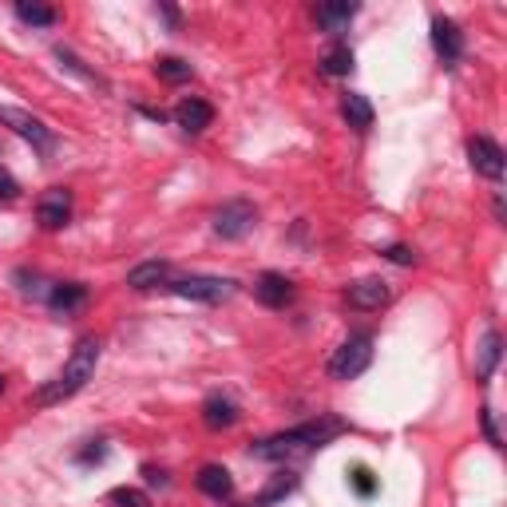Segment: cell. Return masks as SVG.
Masks as SVG:
<instances>
[{
	"label": "cell",
	"mask_w": 507,
	"mask_h": 507,
	"mask_svg": "<svg viewBox=\"0 0 507 507\" xmlns=\"http://www.w3.org/2000/svg\"><path fill=\"white\" fill-rule=\"evenodd\" d=\"M341 433H345V425L337 417H317V420L290 428V433H274L266 441L250 444V456L254 460H269V464H290V460H301V456H314L317 448H325Z\"/></svg>",
	"instance_id": "obj_1"
},
{
	"label": "cell",
	"mask_w": 507,
	"mask_h": 507,
	"mask_svg": "<svg viewBox=\"0 0 507 507\" xmlns=\"http://www.w3.org/2000/svg\"><path fill=\"white\" fill-rule=\"evenodd\" d=\"M96 365H99V341L96 337L75 341V349H72V357H67V365L60 369V377L48 380L44 388H36V393H32V404H36V409H52V404L72 401V396L96 377Z\"/></svg>",
	"instance_id": "obj_2"
},
{
	"label": "cell",
	"mask_w": 507,
	"mask_h": 507,
	"mask_svg": "<svg viewBox=\"0 0 507 507\" xmlns=\"http://www.w3.org/2000/svg\"><path fill=\"white\" fill-rule=\"evenodd\" d=\"M167 290L179 293V298L191 301H207V306H218V301H230L238 282L234 277H214V274H187V277H171Z\"/></svg>",
	"instance_id": "obj_3"
},
{
	"label": "cell",
	"mask_w": 507,
	"mask_h": 507,
	"mask_svg": "<svg viewBox=\"0 0 507 507\" xmlns=\"http://www.w3.org/2000/svg\"><path fill=\"white\" fill-rule=\"evenodd\" d=\"M373 365V333H353L341 349L329 357V377L333 380H353Z\"/></svg>",
	"instance_id": "obj_4"
},
{
	"label": "cell",
	"mask_w": 507,
	"mask_h": 507,
	"mask_svg": "<svg viewBox=\"0 0 507 507\" xmlns=\"http://www.w3.org/2000/svg\"><path fill=\"white\" fill-rule=\"evenodd\" d=\"M0 127L16 131L20 139H28L32 147H36L44 159L56 151V135H52V127H48L44 120H36L32 112H24V107H8V104H0Z\"/></svg>",
	"instance_id": "obj_5"
},
{
	"label": "cell",
	"mask_w": 507,
	"mask_h": 507,
	"mask_svg": "<svg viewBox=\"0 0 507 507\" xmlns=\"http://www.w3.org/2000/svg\"><path fill=\"white\" fill-rule=\"evenodd\" d=\"M254 222H258V210H254V202H246V199H234L214 210V234L226 242L246 238L254 230Z\"/></svg>",
	"instance_id": "obj_6"
},
{
	"label": "cell",
	"mask_w": 507,
	"mask_h": 507,
	"mask_svg": "<svg viewBox=\"0 0 507 507\" xmlns=\"http://www.w3.org/2000/svg\"><path fill=\"white\" fill-rule=\"evenodd\" d=\"M468 159H472V171L484 175V179L500 183L503 179V147L488 135H472L468 139Z\"/></svg>",
	"instance_id": "obj_7"
},
{
	"label": "cell",
	"mask_w": 507,
	"mask_h": 507,
	"mask_svg": "<svg viewBox=\"0 0 507 507\" xmlns=\"http://www.w3.org/2000/svg\"><path fill=\"white\" fill-rule=\"evenodd\" d=\"M67 218H72V191L52 187V191L40 194V202H36L40 230H60V226H67Z\"/></svg>",
	"instance_id": "obj_8"
},
{
	"label": "cell",
	"mask_w": 507,
	"mask_h": 507,
	"mask_svg": "<svg viewBox=\"0 0 507 507\" xmlns=\"http://www.w3.org/2000/svg\"><path fill=\"white\" fill-rule=\"evenodd\" d=\"M433 48H436V56H441L448 67L460 64L464 60V32H460V24L448 20V16H433Z\"/></svg>",
	"instance_id": "obj_9"
},
{
	"label": "cell",
	"mask_w": 507,
	"mask_h": 507,
	"mask_svg": "<svg viewBox=\"0 0 507 507\" xmlns=\"http://www.w3.org/2000/svg\"><path fill=\"white\" fill-rule=\"evenodd\" d=\"M388 298H393V290H388L385 277H361V282H353L345 290V301L353 309H361V314H373V309L388 306Z\"/></svg>",
	"instance_id": "obj_10"
},
{
	"label": "cell",
	"mask_w": 507,
	"mask_h": 507,
	"mask_svg": "<svg viewBox=\"0 0 507 507\" xmlns=\"http://www.w3.org/2000/svg\"><path fill=\"white\" fill-rule=\"evenodd\" d=\"M254 298L261 301L266 309H285L293 301V282L285 274H274V269H266V274L254 282Z\"/></svg>",
	"instance_id": "obj_11"
},
{
	"label": "cell",
	"mask_w": 507,
	"mask_h": 507,
	"mask_svg": "<svg viewBox=\"0 0 507 507\" xmlns=\"http://www.w3.org/2000/svg\"><path fill=\"white\" fill-rule=\"evenodd\" d=\"M238 417H242V409L230 401V396H222V393H214V396H207V401H202V425H207L210 433L234 428V425H238Z\"/></svg>",
	"instance_id": "obj_12"
},
{
	"label": "cell",
	"mask_w": 507,
	"mask_h": 507,
	"mask_svg": "<svg viewBox=\"0 0 507 507\" xmlns=\"http://www.w3.org/2000/svg\"><path fill=\"white\" fill-rule=\"evenodd\" d=\"M171 120L183 127V131H191V135H199V131H207L210 123H214V107L207 104V99H183L179 107L171 112Z\"/></svg>",
	"instance_id": "obj_13"
},
{
	"label": "cell",
	"mask_w": 507,
	"mask_h": 507,
	"mask_svg": "<svg viewBox=\"0 0 507 507\" xmlns=\"http://www.w3.org/2000/svg\"><path fill=\"white\" fill-rule=\"evenodd\" d=\"M167 282H171V261H139V266L127 274V285L131 290H159L163 285L167 290Z\"/></svg>",
	"instance_id": "obj_14"
},
{
	"label": "cell",
	"mask_w": 507,
	"mask_h": 507,
	"mask_svg": "<svg viewBox=\"0 0 507 507\" xmlns=\"http://www.w3.org/2000/svg\"><path fill=\"white\" fill-rule=\"evenodd\" d=\"M48 306H52V314H80L83 306H88V285L80 282H60L52 285V293H48Z\"/></svg>",
	"instance_id": "obj_15"
},
{
	"label": "cell",
	"mask_w": 507,
	"mask_h": 507,
	"mask_svg": "<svg viewBox=\"0 0 507 507\" xmlns=\"http://www.w3.org/2000/svg\"><path fill=\"white\" fill-rule=\"evenodd\" d=\"M194 484H199V492L210 495V500H230L234 495V480L222 464H207V468L194 476Z\"/></svg>",
	"instance_id": "obj_16"
},
{
	"label": "cell",
	"mask_w": 507,
	"mask_h": 507,
	"mask_svg": "<svg viewBox=\"0 0 507 507\" xmlns=\"http://www.w3.org/2000/svg\"><path fill=\"white\" fill-rule=\"evenodd\" d=\"M357 12H361L357 4H345V0H341V4H317L314 16H317V24L329 32V36H341V32L353 24V16H357Z\"/></svg>",
	"instance_id": "obj_17"
},
{
	"label": "cell",
	"mask_w": 507,
	"mask_h": 507,
	"mask_svg": "<svg viewBox=\"0 0 507 507\" xmlns=\"http://www.w3.org/2000/svg\"><path fill=\"white\" fill-rule=\"evenodd\" d=\"M500 353H503L500 333H495V329H488L484 341H480V349H476V377L480 380H492L495 365H500Z\"/></svg>",
	"instance_id": "obj_18"
},
{
	"label": "cell",
	"mask_w": 507,
	"mask_h": 507,
	"mask_svg": "<svg viewBox=\"0 0 507 507\" xmlns=\"http://www.w3.org/2000/svg\"><path fill=\"white\" fill-rule=\"evenodd\" d=\"M341 115L349 120V127H357V131H365V127H373V104H369L361 91H345L341 96Z\"/></svg>",
	"instance_id": "obj_19"
},
{
	"label": "cell",
	"mask_w": 507,
	"mask_h": 507,
	"mask_svg": "<svg viewBox=\"0 0 507 507\" xmlns=\"http://www.w3.org/2000/svg\"><path fill=\"white\" fill-rule=\"evenodd\" d=\"M16 16H20L24 24H32V28H52L60 16H56V8L48 4H28V0H16Z\"/></svg>",
	"instance_id": "obj_20"
},
{
	"label": "cell",
	"mask_w": 507,
	"mask_h": 507,
	"mask_svg": "<svg viewBox=\"0 0 507 507\" xmlns=\"http://www.w3.org/2000/svg\"><path fill=\"white\" fill-rule=\"evenodd\" d=\"M321 72L325 75H349L353 72V48L349 44H333L321 56Z\"/></svg>",
	"instance_id": "obj_21"
},
{
	"label": "cell",
	"mask_w": 507,
	"mask_h": 507,
	"mask_svg": "<svg viewBox=\"0 0 507 507\" xmlns=\"http://www.w3.org/2000/svg\"><path fill=\"white\" fill-rule=\"evenodd\" d=\"M155 75L163 83H187L194 72H191L187 60H179V56H159V60H155Z\"/></svg>",
	"instance_id": "obj_22"
},
{
	"label": "cell",
	"mask_w": 507,
	"mask_h": 507,
	"mask_svg": "<svg viewBox=\"0 0 507 507\" xmlns=\"http://www.w3.org/2000/svg\"><path fill=\"white\" fill-rule=\"evenodd\" d=\"M56 60H60L64 67H67V72H72V75H80V80H88V83H96V88H107V80H104V75H96V72H91V67L88 64H83L80 60V56H75L72 52V48H56Z\"/></svg>",
	"instance_id": "obj_23"
},
{
	"label": "cell",
	"mask_w": 507,
	"mask_h": 507,
	"mask_svg": "<svg viewBox=\"0 0 507 507\" xmlns=\"http://www.w3.org/2000/svg\"><path fill=\"white\" fill-rule=\"evenodd\" d=\"M107 503L112 507H155L151 503V495L139 492V488H115V492L107 495Z\"/></svg>",
	"instance_id": "obj_24"
},
{
	"label": "cell",
	"mask_w": 507,
	"mask_h": 507,
	"mask_svg": "<svg viewBox=\"0 0 507 507\" xmlns=\"http://www.w3.org/2000/svg\"><path fill=\"white\" fill-rule=\"evenodd\" d=\"M16 282H20L24 293H36V298H44V301H48V293H52V285H44V277L28 274V269H16Z\"/></svg>",
	"instance_id": "obj_25"
},
{
	"label": "cell",
	"mask_w": 507,
	"mask_h": 507,
	"mask_svg": "<svg viewBox=\"0 0 507 507\" xmlns=\"http://www.w3.org/2000/svg\"><path fill=\"white\" fill-rule=\"evenodd\" d=\"M293 488H298V476H290V472H285V476H277L274 484L266 488V495H261V503H274V500H282V495H290Z\"/></svg>",
	"instance_id": "obj_26"
},
{
	"label": "cell",
	"mask_w": 507,
	"mask_h": 507,
	"mask_svg": "<svg viewBox=\"0 0 507 507\" xmlns=\"http://www.w3.org/2000/svg\"><path fill=\"white\" fill-rule=\"evenodd\" d=\"M353 488H357V495H373L377 492V480H373V472L369 468H353Z\"/></svg>",
	"instance_id": "obj_27"
},
{
	"label": "cell",
	"mask_w": 507,
	"mask_h": 507,
	"mask_svg": "<svg viewBox=\"0 0 507 507\" xmlns=\"http://www.w3.org/2000/svg\"><path fill=\"white\" fill-rule=\"evenodd\" d=\"M16 194H20V183L12 179V171H8V167H0V202H12Z\"/></svg>",
	"instance_id": "obj_28"
},
{
	"label": "cell",
	"mask_w": 507,
	"mask_h": 507,
	"mask_svg": "<svg viewBox=\"0 0 507 507\" xmlns=\"http://www.w3.org/2000/svg\"><path fill=\"white\" fill-rule=\"evenodd\" d=\"M380 254H385L388 261H396V266H412V261H417V254H412L409 246H385Z\"/></svg>",
	"instance_id": "obj_29"
},
{
	"label": "cell",
	"mask_w": 507,
	"mask_h": 507,
	"mask_svg": "<svg viewBox=\"0 0 507 507\" xmlns=\"http://www.w3.org/2000/svg\"><path fill=\"white\" fill-rule=\"evenodd\" d=\"M107 456V448L104 444H96V448H83L80 456H75V464H99Z\"/></svg>",
	"instance_id": "obj_30"
},
{
	"label": "cell",
	"mask_w": 507,
	"mask_h": 507,
	"mask_svg": "<svg viewBox=\"0 0 507 507\" xmlns=\"http://www.w3.org/2000/svg\"><path fill=\"white\" fill-rule=\"evenodd\" d=\"M480 420H484V433H488V441H492L495 448H500V433H495V417H492V409H484V412H480Z\"/></svg>",
	"instance_id": "obj_31"
},
{
	"label": "cell",
	"mask_w": 507,
	"mask_h": 507,
	"mask_svg": "<svg viewBox=\"0 0 507 507\" xmlns=\"http://www.w3.org/2000/svg\"><path fill=\"white\" fill-rule=\"evenodd\" d=\"M155 12H159V16H163V20H167V24H171V28H179V8H171V4H159V8H155Z\"/></svg>",
	"instance_id": "obj_32"
},
{
	"label": "cell",
	"mask_w": 507,
	"mask_h": 507,
	"mask_svg": "<svg viewBox=\"0 0 507 507\" xmlns=\"http://www.w3.org/2000/svg\"><path fill=\"white\" fill-rule=\"evenodd\" d=\"M143 476H147L151 484H167V472H159V468H143Z\"/></svg>",
	"instance_id": "obj_33"
},
{
	"label": "cell",
	"mask_w": 507,
	"mask_h": 507,
	"mask_svg": "<svg viewBox=\"0 0 507 507\" xmlns=\"http://www.w3.org/2000/svg\"><path fill=\"white\" fill-rule=\"evenodd\" d=\"M143 115H147V120H159V123H163V120H167V115H163V112H159V107H143Z\"/></svg>",
	"instance_id": "obj_34"
},
{
	"label": "cell",
	"mask_w": 507,
	"mask_h": 507,
	"mask_svg": "<svg viewBox=\"0 0 507 507\" xmlns=\"http://www.w3.org/2000/svg\"><path fill=\"white\" fill-rule=\"evenodd\" d=\"M242 507H266V503H261V500H254V503H242Z\"/></svg>",
	"instance_id": "obj_35"
},
{
	"label": "cell",
	"mask_w": 507,
	"mask_h": 507,
	"mask_svg": "<svg viewBox=\"0 0 507 507\" xmlns=\"http://www.w3.org/2000/svg\"><path fill=\"white\" fill-rule=\"evenodd\" d=\"M0 393H4V377H0Z\"/></svg>",
	"instance_id": "obj_36"
}]
</instances>
